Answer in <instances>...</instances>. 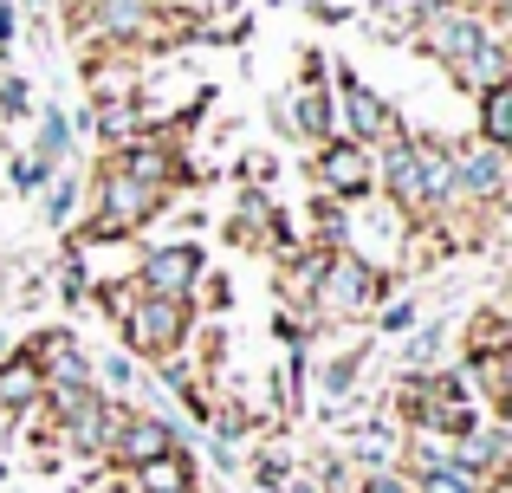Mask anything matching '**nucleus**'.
<instances>
[{"instance_id":"11","label":"nucleus","mask_w":512,"mask_h":493,"mask_svg":"<svg viewBox=\"0 0 512 493\" xmlns=\"http://www.w3.org/2000/svg\"><path fill=\"white\" fill-rule=\"evenodd\" d=\"M500 351H512V318H506V305L493 299V305H480V312H467L461 364H467V357H500Z\"/></svg>"},{"instance_id":"13","label":"nucleus","mask_w":512,"mask_h":493,"mask_svg":"<svg viewBox=\"0 0 512 493\" xmlns=\"http://www.w3.org/2000/svg\"><path fill=\"white\" fill-rule=\"evenodd\" d=\"M39 208H46V228H72L78 208H85V176L72 163H59L46 176V189H39Z\"/></svg>"},{"instance_id":"19","label":"nucleus","mask_w":512,"mask_h":493,"mask_svg":"<svg viewBox=\"0 0 512 493\" xmlns=\"http://www.w3.org/2000/svg\"><path fill=\"white\" fill-rule=\"evenodd\" d=\"M363 364H370V344H350V351H338V357L325 364V377H318V390H325L331 403H344V396H350V383L363 377Z\"/></svg>"},{"instance_id":"1","label":"nucleus","mask_w":512,"mask_h":493,"mask_svg":"<svg viewBox=\"0 0 512 493\" xmlns=\"http://www.w3.org/2000/svg\"><path fill=\"white\" fill-rule=\"evenodd\" d=\"M117 338H124V351L137 357V364H163L169 351H182L188 338H195V305L182 299H163V292H130V305L111 318Z\"/></svg>"},{"instance_id":"21","label":"nucleus","mask_w":512,"mask_h":493,"mask_svg":"<svg viewBox=\"0 0 512 493\" xmlns=\"http://www.w3.org/2000/svg\"><path fill=\"white\" fill-rule=\"evenodd\" d=\"M39 98H33V78L26 72H0V124H33Z\"/></svg>"},{"instance_id":"29","label":"nucleus","mask_w":512,"mask_h":493,"mask_svg":"<svg viewBox=\"0 0 512 493\" xmlns=\"http://www.w3.org/2000/svg\"><path fill=\"white\" fill-rule=\"evenodd\" d=\"M0 305H7V273H0Z\"/></svg>"},{"instance_id":"23","label":"nucleus","mask_w":512,"mask_h":493,"mask_svg":"<svg viewBox=\"0 0 512 493\" xmlns=\"http://www.w3.org/2000/svg\"><path fill=\"white\" fill-rule=\"evenodd\" d=\"M292 85H331V52L325 46H305L299 52V78Z\"/></svg>"},{"instance_id":"25","label":"nucleus","mask_w":512,"mask_h":493,"mask_svg":"<svg viewBox=\"0 0 512 493\" xmlns=\"http://www.w3.org/2000/svg\"><path fill=\"white\" fill-rule=\"evenodd\" d=\"M253 481H260L266 493H279V487L292 481V468H286V461H279V455H253Z\"/></svg>"},{"instance_id":"4","label":"nucleus","mask_w":512,"mask_h":493,"mask_svg":"<svg viewBox=\"0 0 512 493\" xmlns=\"http://www.w3.org/2000/svg\"><path fill=\"white\" fill-rule=\"evenodd\" d=\"M312 182H318V195H331L344 208L363 202V195H376V150H363L350 137L312 143Z\"/></svg>"},{"instance_id":"5","label":"nucleus","mask_w":512,"mask_h":493,"mask_svg":"<svg viewBox=\"0 0 512 493\" xmlns=\"http://www.w3.org/2000/svg\"><path fill=\"white\" fill-rule=\"evenodd\" d=\"M20 351L39 364V383H46V390H98V377H91V351H85V338H78L72 325L26 331Z\"/></svg>"},{"instance_id":"14","label":"nucleus","mask_w":512,"mask_h":493,"mask_svg":"<svg viewBox=\"0 0 512 493\" xmlns=\"http://www.w3.org/2000/svg\"><path fill=\"white\" fill-rule=\"evenodd\" d=\"M130 481L137 493H195V461H188V448H169V455L130 468Z\"/></svg>"},{"instance_id":"7","label":"nucleus","mask_w":512,"mask_h":493,"mask_svg":"<svg viewBox=\"0 0 512 493\" xmlns=\"http://www.w3.org/2000/svg\"><path fill=\"white\" fill-rule=\"evenodd\" d=\"M169 448H188V435H182V422L175 416H156V409H143V403H130L124 409V422H117V435H111V468H143V461H156V455H169Z\"/></svg>"},{"instance_id":"27","label":"nucleus","mask_w":512,"mask_h":493,"mask_svg":"<svg viewBox=\"0 0 512 493\" xmlns=\"http://www.w3.org/2000/svg\"><path fill=\"white\" fill-rule=\"evenodd\" d=\"M247 176H253V189H266V182L279 176V163H273L266 150H253V156H247Z\"/></svg>"},{"instance_id":"2","label":"nucleus","mask_w":512,"mask_h":493,"mask_svg":"<svg viewBox=\"0 0 512 493\" xmlns=\"http://www.w3.org/2000/svg\"><path fill=\"white\" fill-rule=\"evenodd\" d=\"M331 98H338V137L363 143V150H389V143H402V137H409L402 111L383 98V91H370V85H363L350 59H331Z\"/></svg>"},{"instance_id":"10","label":"nucleus","mask_w":512,"mask_h":493,"mask_svg":"<svg viewBox=\"0 0 512 493\" xmlns=\"http://www.w3.org/2000/svg\"><path fill=\"white\" fill-rule=\"evenodd\" d=\"M72 150H78V137H72V117L59 111V104H39L33 111V143H26V156L33 163H46V169H59V163H72Z\"/></svg>"},{"instance_id":"16","label":"nucleus","mask_w":512,"mask_h":493,"mask_svg":"<svg viewBox=\"0 0 512 493\" xmlns=\"http://www.w3.org/2000/svg\"><path fill=\"white\" fill-rule=\"evenodd\" d=\"M448 318H428V325H415L409 338H402V370H441L448 364Z\"/></svg>"},{"instance_id":"26","label":"nucleus","mask_w":512,"mask_h":493,"mask_svg":"<svg viewBox=\"0 0 512 493\" xmlns=\"http://www.w3.org/2000/svg\"><path fill=\"white\" fill-rule=\"evenodd\" d=\"M13 46H20V7H13V0H0V65L13 59Z\"/></svg>"},{"instance_id":"12","label":"nucleus","mask_w":512,"mask_h":493,"mask_svg":"<svg viewBox=\"0 0 512 493\" xmlns=\"http://www.w3.org/2000/svg\"><path fill=\"white\" fill-rule=\"evenodd\" d=\"M39 390H46V383H39V364H33L26 351H7V357H0V416H20V409H33Z\"/></svg>"},{"instance_id":"18","label":"nucleus","mask_w":512,"mask_h":493,"mask_svg":"<svg viewBox=\"0 0 512 493\" xmlns=\"http://www.w3.org/2000/svg\"><path fill=\"white\" fill-rule=\"evenodd\" d=\"M91 286H98V273H91V253H72L65 247V260H59V305H72V312H91Z\"/></svg>"},{"instance_id":"17","label":"nucleus","mask_w":512,"mask_h":493,"mask_svg":"<svg viewBox=\"0 0 512 493\" xmlns=\"http://www.w3.org/2000/svg\"><path fill=\"white\" fill-rule=\"evenodd\" d=\"M91 377L104 383V396H124V403L143 390V364L130 351H98V357H91Z\"/></svg>"},{"instance_id":"9","label":"nucleus","mask_w":512,"mask_h":493,"mask_svg":"<svg viewBox=\"0 0 512 493\" xmlns=\"http://www.w3.org/2000/svg\"><path fill=\"white\" fill-rule=\"evenodd\" d=\"M474 143L512 150V78H493L474 91Z\"/></svg>"},{"instance_id":"24","label":"nucleus","mask_w":512,"mask_h":493,"mask_svg":"<svg viewBox=\"0 0 512 493\" xmlns=\"http://www.w3.org/2000/svg\"><path fill=\"white\" fill-rule=\"evenodd\" d=\"M357 493H415V487H409V474H402V468H376V474H363V481H357Z\"/></svg>"},{"instance_id":"15","label":"nucleus","mask_w":512,"mask_h":493,"mask_svg":"<svg viewBox=\"0 0 512 493\" xmlns=\"http://www.w3.org/2000/svg\"><path fill=\"white\" fill-rule=\"evenodd\" d=\"M454 85L467 91V98H474L480 85H493V78H512V52H506V33H487V46L474 52V59L461 65V72H448Z\"/></svg>"},{"instance_id":"8","label":"nucleus","mask_w":512,"mask_h":493,"mask_svg":"<svg viewBox=\"0 0 512 493\" xmlns=\"http://www.w3.org/2000/svg\"><path fill=\"white\" fill-rule=\"evenodd\" d=\"M286 124H292V143L338 137V98H331V85H292L286 91Z\"/></svg>"},{"instance_id":"6","label":"nucleus","mask_w":512,"mask_h":493,"mask_svg":"<svg viewBox=\"0 0 512 493\" xmlns=\"http://www.w3.org/2000/svg\"><path fill=\"white\" fill-rule=\"evenodd\" d=\"M201 273H208V253H201V241H156V247L137 253L143 292H163V299H182V305H195Z\"/></svg>"},{"instance_id":"22","label":"nucleus","mask_w":512,"mask_h":493,"mask_svg":"<svg viewBox=\"0 0 512 493\" xmlns=\"http://www.w3.org/2000/svg\"><path fill=\"white\" fill-rule=\"evenodd\" d=\"M46 176H52V169L46 163H33V156H7V182H13V195H33V202H39V189H46Z\"/></svg>"},{"instance_id":"28","label":"nucleus","mask_w":512,"mask_h":493,"mask_svg":"<svg viewBox=\"0 0 512 493\" xmlns=\"http://www.w3.org/2000/svg\"><path fill=\"white\" fill-rule=\"evenodd\" d=\"M13 7H20V20H33V26H46V7H52V0H13Z\"/></svg>"},{"instance_id":"3","label":"nucleus","mask_w":512,"mask_h":493,"mask_svg":"<svg viewBox=\"0 0 512 493\" xmlns=\"http://www.w3.org/2000/svg\"><path fill=\"white\" fill-rule=\"evenodd\" d=\"M506 182H512L506 150L474 143V137H454V208L500 221L506 215ZM435 228H441V221H435Z\"/></svg>"},{"instance_id":"20","label":"nucleus","mask_w":512,"mask_h":493,"mask_svg":"<svg viewBox=\"0 0 512 493\" xmlns=\"http://www.w3.org/2000/svg\"><path fill=\"white\" fill-rule=\"evenodd\" d=\"M422 325V299H415V292H389L383 305H376V331H383V338H409V331Z\"/></svg>"}]
</instances>
